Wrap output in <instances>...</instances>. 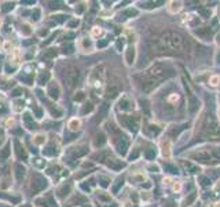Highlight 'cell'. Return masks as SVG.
Masks as SVG:
<instances>
[{
	"label": "cell",
	"mask_w": 220,
	"mask_h": 207,
	"mask_svg": "<svg viewBox=\"0 0 220 207\" xmlns=\"http://www.w3.org/2000/svg\"><path fill=\"white\" fill-rule=\"evenodd\" d=\"M45 186H47V182H45V180L42 175L35 174L32 177V191L33 192H39V191L44 189Z\"/></svg>",
	"instance_id": "cell-7"
},
{
	"label": "cell",
	"mask_w": 220,
	"mask_h": 207,
	"mask_svg": "<svg viewBox=\"0 0 220 207\" xmlns=\"http://www.w3.org/2000/svg\"><path fill=\"white\" fill-rule=\"evenodd\" d=\"M12 7H14V4H10V3L4 4V7H3V11H8V10H11Z\"/></svg>",
	"instance_id": "cell-20"
},
{
	"label": "cell",
	"mask_w": 220,
	"mask_h": 207,
	"mask_svg": "<svg viewBox=\"0 0 220 207\" xmlns=\"http://www.w3.org/2000/svg\"><path fill=\"white\" fill-rule=\"evenodd\" d=\"M48 94H50V97H52V98L57 99L58 97H59V88H58V86L55 83H51L50 84V88H48Z\"/></svg>",
	"instance_id": "cell-10"
},
{
	"label": "cell",
	"mask_w": 220,
	"mask_h": 207,
	"mask_svg": "<svg viewBox=\"0 0 220 207\" xmlns=\"http://www.w3.org/2000/svg\"><path fill=\"white\" fill-rule=\"evenodd\" d=\"M149 48L155 55L186 57L190 51L187 37L175 29H165L149 40Z\"/></svg>",
	"instance_id": "cell-1"
},
{
	"label": "cell",
	"mask_w": 220,
	"mask_h": 207,
	"mask_svg": "<svg viewBox=\"0 0 220 207\" xmlns=\"http://www.w3.org/2000/svg\"><path fill=\"white\" fill-rule=\"evenodd\" d=\"M92 35H101V29H98V28H95V29L92 30Z\"/></svg>",
	"instance_id": "cell-24"
},
{
	"label": "cell",
	"mask_w": 220,
	"mask_h": 207,
	"mask_svg": "<svg viewBox=\"0 0 220 207\" xmlns=\"http://www.w3.org/2000/svg\"><path fill=\"white\" fill-rule=\"evenodd\" d=\"M48 78H50V75H48V73H42V75H40V78H39V83L40 84H44L45 81L48 80Z\"/></svg>",
	"instance_id": "cell-15"
},
{
	"label": "cell",
	"mask_w": 220,
	"mask_h": 207,
	"mask_svg": "<svg viewBox=\"0 0 220 207\" xmlns=\"http://www.w3.org/2000/svg\"><path fill=\"white\" fill-rule=\"evenodd\" d=\"M57 54V51L54 50V48H51V51H48V53H45V55L44 57H52V55H55Z\"/></svg>",
	"instance_id": "cell-17"
},
{
	"label": "cell",
	"mask_w": 220,
	"mask_h": 207,
	"mask_svg": "<svg viewBox=\"0 0 220 207\" xmlns=\"http://www.w3.org/2000/svg\"><path fill=\"white\" fill-rule=\"evenodd\" d=\"M78 126H80V122H78L77 119H72L70 123H69V127H70L72 130H77Z\"/></svg>",
	"instance_id": "cell-14"
},
{
	"label": "cell",
	"mask_w": 220,
	"mask_h": 207,
	"mask_svg": "<svg viewBox=\"0 0 220 207\" xmlns=\"http://www.w3.org/2000/svg\"><path fill=\"white\" fill-rule=\"evenodd\" d=\"M135 55H136V50H135L134 46H129L127 50V53H125V62H127V65H132L135 61Z\"/></svg>",
	"instance_id": "cell-8"
},
{
	"label": "cell",
	"mask_w": 220,
	"mask_h": 207,
	"mask_svg": "<svg viewBox=\"0 0 220 207\" xmlns=\"http://www.w3.org/2000/svg\"><path fill=\"white\" fill-rule=\"evenodd\" d=\"M65 80L68 83V86L70 88L76 87L80 80V71H78L76 66H70V68L66 71V75H65Z\"/></svg>",
	"instance_id": "cell-6"
},
{
	"label": "cell",
	"mask_w": 220,
	"mask_h": 207,
	"mask_svg": "<svg viewBox=\"0 0 220 207\" xmlns=\"http://www.w3.org/2000/svg\"><path fill=\"white\" fill-rule=\"evenodd\" d=\"M198 134L202 140H220V124L212 117V115H205L199 122Z\"/></svg>",
	"instance_id": "cell-5"
},
{
	"label": "cell",
	"mask_w": 220,
	"mask_h": 207,
	"mask_svg": "<svg viewBox=\"0 0 220 207\" xmlns=\"http://www.w3.org/2000/svg\"><path fill=\"white\" fill-rule=\"evenodd\" d=\"M15 170H17V180H18V181H21V180H22V177H24V174H25V168L22 167V166L17 164Z\"/></svg>",
	"instance_id": "cell-12"
},
{
	"label": "cell",
	"mask_w": 220,
	"mask_h": 207,
	"mask_svg": "<svg viewBox=\"0 0 220 207\" xmlns=\"http://www.w3.org/2000/svg\"><path fill=\"white\" fill-rule=\"evenodd\" d=\"M84 97H85V95H84L83 93H78V95L75 97V101H81V99H84Z\"/></svg>",
	"instance_id": "cell-21"
},
{
	"label": "cell",
	"mask_w": 220,
	"mask_h": 207,
	"mask_svg": "<svg viewBox=\"0 0 220 207\" xmlns=\"http://www.w3.org/2000/svg\"><path fill=\"white\" fill-rule=\"evenodd\" d=\"M8 152H10L8 147H6V148H4V149H3V152L0 153V156H2V157H6V156H8Z\"/></svg>",
	"instance_id": "cell-16"
},
{
	"label": "cell",
	"mask_w": 220,
	"mask_h": 207,
	"mask_svg": "<svg viewBox=\"0 0 220 207\" xmlns=\"http://www.w3.org/2000/svg\"><path fill=\"white\" fill-rule=\"evenodd\" d=\"M186 156L194 163L204 166H216L220 163V147L216 145H205L195 148L194 150L186 153Z\"/></svg>",
	"instance_id": "cell-3"
},
{
	"label": "cell",
	"mask_w": 220,
	"mask_h": 207,
	"mask_svg": "<svg viewBox=\"0 0 220 207\" xmlns=\"http://www.w3.org/2000/svg\"><path fill=\"white\" fill-rule=\"evenodd\" d=\"M73 155L75 156H83V155H85L87 153V149L85 147H78V148H73Z\"/></svg>",
	"instance_id": "cell-11"
},
{
	"label": "cell",
	"mask_w": 220,
	"mask_h": 207,
	"mask_svg": "<svg viewBox=\"0 0 220 207\" xmlns=\"http://www.w3.org/2000/svg\"><path fill=\"white\" fill-rule=\"evenodd\" d=\"M169 6H168V11L171 12V14H176V12H179L182 10V2H171V3H168Z\"/></svg>",
	"instance_id": "cell-9"
},
{
	"label": "cell",
	"mask_w": 220,
	"mask_h": 207,
	"mask_svg": "<svg viewBox=\"0 0 220 207\" xmlns=\"http://www.w3.org/2000/svg\"><path fill=\"white\" fill-rule=\"evenodd\" d=\"M213 189H215V192L216 193H220V178H219V181L216 182V185H215Z\"/></svg>",
	"instance_id": "cell-19"
},
{
	"label": "cell",
	"mask_w": 220,
	"mask_h": 207,
	"mask_svg": "<svg viewBox=\"0 0 220 207\" xmlns=\"http://www.w3.org/2000/svg\"><path fill=\"white\" fill-rule=\"evenodd\" d=\"M76 25H78V21H77V19H73V21L69 24V26L72 28V26H76Z\"/></svg>",
	"instance_id": "cell-23"
},
{
	"label": "cell",
	"mask_w": 220,
	"mask_h": 207,
	"mask_svg": "<svg viewBox=\"0 0 220 207\" xmlns=\"http://www.w3.org/2000/svg\"><path fill=\"white\" fill-rule=\"evenodd\" d=\"M219 120H220V112H219Z\"/></svg>",
	"instance_id": "cell-25"
},
{
	"label": "cell",
	"mask_w": 220,
	"mask_h": 207,
	"mask_svg": "<svg viewBox=\"0 0 220 207\" xmlns=\"http://www.w3.org/2000/svg\"><path fill=\"white\" fill-rule=\"evenodd\" d=\"M176 75V68L171 61H155L143 72L135 75L136 86L142 93L150 94Z\"/></svg>",
	"instance_id": "cell-2"
},
{
	"label": "cell",
	"mask_w": 220,
	"mask_h": 207,
	"mask_svg": "<svg viewBox=\"0 0 220 207\" xmlns=\"http://www.w3.org/2000/svg\"><path fill=\"white\" fill-rule=\"evenodd\" d=\"M36 138H37V140H36V144H42V142L44 141V140H43V138H44L43 135H37Z\"/></svg>",
	"instance_id": "cell-22"
},
{
	"label": "cell",
	"mask_w": 220,
	"mask_h": 207,
	"mask_svg": "<svg viewBox=\"0 0 220 207\" xmlns=\"http://www.w3.org/2000/svg\"><path fill=\"white\" fill-rule=\"evenodd\" d=\"M182 104H183V97H182L180 91H176L171 88L169 93H167V95L161 98L158 97V102L154 104V108L157 111V113L160 116H168L169 113L175 115L176 111L182 108Z\"/></svg>",
	"instance_id": "cell-4"
},
{
	"label": "cell",
	"mask_w": 220,
	"mask_h": 207,
	"mask_svg": "<svg viewBox=\"0 0 220 207\" xmlns=\"http://www.w3.org/2000/svg\"><path fill=\"white\" fill-rule=\"evenodd\" d=\"M87 105L88 106H85V108L83 109V115L87 113V112H89V111H92V105H91V104H87Z\"/></svg>",
	"instance_id": "cell-18"
},
{
	"label": "cell",
	"mask_w": 220,
	"mask_h": 207,
	"mask_svg": "<svg viewBox=\"0 0 220 207\" xmlns=\"http://www.w3.org/2000/svg\"><path fill=\"white\" fill-rule=\"evenodd\" d=\"M15 147H17V149H18V156L19 157H26V153H25V150H24V148H21V145H19V142H15Z\"/></svg>",
	"instance_id": "cell-13"
}]
</instances>
